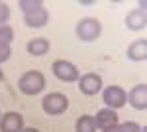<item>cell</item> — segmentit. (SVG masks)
Listing matches in <instances>:
<instances>
[{"label": "cell", "instance_id": "obj_1", "mask_svg": "<svg viewBox=\"0 0 147 132\" xmlns=\"http://www.w3.org/2000/svg\"><path fill=\"white\" fill-rule=\"evenodd\" d=\"M45 87V77H43V73L41 71H26L20 81H18V89H20V93L24 95H28V97H34L37 93H41Z\"/></svg>", "mask_w": 147, "mask_h": 132}, {"label": "cell", "instance_id": "obj_2", "mask_svg": "<svg viewBox=\"0 0 147 132\" xmlns=\"http://www.w3.org/2000/svg\"><path fill=\"white\" fill-rule=\"evenodd\" d=\"M41 109L45 114H51V116L63 114L69 109V99L63 93H49L41 99Z\"/></svg>", "mask_w": 147, "mask_h": 132}, {"label": "cell", "instance_id": "obj_3", "mask_svg": "<svg viewBox=\"0 0 147 132\" xmlns=\"http://www.w3.org/2000/svg\"><path fill=\"white\" fill-rule=\"evenodd\" d=\"M102 34V24L96 18H82L77 24V36L82 42H94Z\"/></svg>", "mask_w": 147, "mask_h": 132}, {"label": "cell", "instance_id": "obj_4", "mask_svg": "<svg viewBox=\"0 0 147 132\" xmlns=\"http://www.w3.org/2000/svg\"><path fill=\"white\" fill-rule=\"evenodd\" d=\"M51 71H53V75H55L59 81H63V83H75V81L79 79V69H77V65H73L71 61H65V59L53 61Z\"/></svg>", "mask_w": 147, "mask_h": 132}, {"label": "cell", "instance_id": "obj_5", "mask_svg": "<svg viewBox=\"0 0 147 132\" xmlns=\"http://www.w3.org/2000/svg\"><path fill=\"white\" fill-rule=\"evenodd\" d=\"M102 99L106 103V109H120V107H124L125 103H127V95H125V91L122 87H118V85H110V87L104 89V93H102Z\"/></svg>", "mask_w": 147, "mask_h": 132}, {"label": "cell", "instance_id": "obj_6", "mask_svg": "<svg viewBox=\"0 0 147 132\" xmlns=\"http://www.w3.org/2000/svg\"><path fill=\"white\" fill-rule=\"evenodd\" d=\"M79 89L82 95L86 97H94L96 93H100L102 89V77L96 73H86L79 79Z\"/></svg>", "mask_w": 147, "mask_h": 132}, {"label": "cell", "instance_id": "obj_7", "mask_svg": "<svg viewBox=\"0 0 147 132\" xmlns=\"http://www.w3.org/2000/svg\"><path fill=\"white\" fill-rule=\"evenodd\" d=\"M24 116L20 112H6L0 116V132H22Z\"/></svg>", "mask_w": 147, "mask_h": 132}, {"label": "cell", "instance_id": "obj_8", "mask_svg": "<svg viewBox=\"0 0 147 132\" xmlns=\"http://www.w3.org/2000/svg\"><path fill=\"white\" fill-rule=\"evenodd\" d=\"M127 103L134 107L136 110H145L147 109V85H136L131 89V93L127 95Z\"/></svg>", "mask_w": 147, "mask_h": 132}, {"label": "cell", "instance_id": "obj_9", "mask_svg": "<svg viewBox=\"0 0 147 132\" xmlns=\"http://www.w3.org/2000/svg\"><path fill=\"white\" fill-rule=\"evenodd\" d=\"M147 26V14L145 10H131L127 16H125V28L127 30H131V32H139V30H143Z\"/></svg>", "mask_w": 147, "mask_h": 132}, {"label": "cell", "instance_id": "obj_10", "mask_svg": "<svg viewBox=\"0 0 147 132\" xmlns=\"http://www.w3.org/2000/svg\"><path fill=\"white\" fill-rule=\"evenodd\" d=\"M24 22H26V26H30V28H43L49 22V14H47L45 8H37L34 12L24 14Z\"/></svg>", "mask_w": 147, "mask_h": 132}, {"label": "cell", "instance_id": "obj_11", "mask_svg": "<svg viewBox=\"0 0 147 132\" xmlns=\"http://www.w3.org/2000/svg\"><path fill=\"white\" fill-rule=\"evenodd\" d=\"M94 122H96V128H102V130L108 126H116L118 124V112L112 109H102L96 112Z\"/></svg>", "mask_w": 147, "mask_h": 132}, {"label": "cell", "instance_id": "obj_12", "mask_svg": "<svg viewBox=\"0 0 147 132\" xmlns=\"http://www.w3.org/2000/svg\"><path fill=\"white\" fill-rule=\"evenodd\" d=\"M127 57L131 61H145L147 59V40H137L127 47Z\"/></svg>", "mask_w": 147, "mask_h": 132}, {"label": "cell", "instance_id": "obj_13", "mask_svg": "<svg viewBox=\"0 0 147 132\" xmlns=\"http://www.w3.org/2000/svg\"><path fill=\"white\" fill-rule=\"evenodd\" d=\"M26 49L34 57H41V55H45L49 51V40H45V38H34L32 42H28Z\"/></svg>", "mask_w": 147, "mask_h": 132}, {"label": "cell", "instance_id": "obj_14", "mask_svg": "<svg viewBox=\"0 0 147 132\" xmlns=\"http://www.w3.org/2000/svg\"><path fill=\"white\" fill-rule=\"evenodd\" d=\"M75 128H77V132H96L94 116H90V114H82V116H79Z\"/></svg>", "mask_w": 147, "mask_h": 132}, {"label": "cell", "instance_id": "obj_15", "mask_svg": "<svg viewBox=\"0 0 147 132\" xmlns=\"http://www.w3.org/2000/svg\"><path fill=\"white\" fill-rule=\"evenodd\" d=\"M12 40H14V30H12L10 26H0V44L2 45H10Z\"/></svg>", "mask_w": 147, "mask_h": 132}, {"label": "cell", "instance_id": "obj_16", "mask_svg": "<svg viewBox=\"0 0 147 132\" xmlns=\"http://www.w3.org/2000/svg\"><path fill=\"white\" fill-rule=\"evenodd\" d=\"M20 8L24 10V14H28V12H34L37 8H43V2L41 0H20Z\"/></svg>", "mask_w": 147, "mask_h": 132}, {"label": "cell", "instance_id": "obj_17", "mask_svg": "<svg viewBox=\"0 0 147 132\" xmlns=\"http://www.w3.org/2000/svg\"><path fill=\"white\" fill-rule=\"evenodd\" d=\"M118 126H120V132H139L141 130V126L137 122H131V120L124 122V124H118Z\"/></svg>", "mask_w": 147, "mask_h": 132}, {"label": "cell", "instance_id": "obj_18", "mask_svg": "<svg viewBox=\"0 0 147 132\" xmlns=\"http://www.w3.org/2000/svg\"><path fill=\"white\" fill-rule=\"evenodd\" d=\"M8 18H10V8H8V4H6V2H0V26H4V24L8 22Z\"/></svg>", "mask_w": 147, "mask_h": 132}, {"label": "cell", "instance_id": "obj_19", "mask_svg": "<svg viewBox=\"0 0 147 132\" xmlns=\"http://www.w3.org/2000/svg\"><path fill=\"white\" fill-rule=\"evenodd\" d=\"M10 55H12V47H10V45H2V44H0V63L8 61Z\"/></svg>", "mask_w": 147, "mask_h": 132}, {"label": "cell", "instance_id": "obj_20", "mask_svg": "<svg viewBox=\"0 0 147 132\" xmlns=\"http://www.w3.org/2000/svg\"><path fill=\"white\" fill-rule=\"evenodd\" d=\"M102 132H120V126L116 124V126H108V128H104Z\"/></svg>", "mask_w": 147, "mask_h": 132}, {"label": "cell", "instance_id": "obj_21", "mask_svg": "<svg viewBox=\"0 0 147 132\" xmlns=\"http://www.w3.org/2000/svg\"><path fill=\"white\" fill-rule=\"evenodd\" d=\"M80 4H84V6H92V4H94V0H82Z\"/></svg>", "mask_w": 147, "mask_h": 132}, {"label": "cell", "instance_id": "obj_22", "mask_svg": "<svg viewBox=\"0 0 147 132\" xmlns=\"http://www.w3.org/2000/svg\"><path fill=\"white\" fill-rule=\"evenodd\" d=\"M22 132H41V130H37V128H32V126H30V128H24Z\"/></svg>", "mask_w": 147, "mask_h": 132}, {"label": "cell", "instance_id": "obj_23", "mask_svg": "<svg viewBox=\"0 0 147 132\" xmlns=\"http://www.w3.org/2000/svg\"><path fill=\"white\" fill-rule=\"evenodd\" d=\"M2 77H4V75H2V69H0V81H2Z\"/></svg>", "mask_w": 147, "mask_h": 132}]
</instances>
